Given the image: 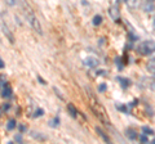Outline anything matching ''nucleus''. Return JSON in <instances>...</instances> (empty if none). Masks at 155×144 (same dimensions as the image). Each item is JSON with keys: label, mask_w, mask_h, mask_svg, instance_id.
<instances>
[{"label": "nucleus", "mask_w": 155, "mask_h": 144, "mask_svg": "<svg viewBox=\"0 0 155 144\" xmlns=\"http://www.w3.org/2000/svg\"><path fill=\"white\" fill-rule=\"evenodd\" d=\"M137 52L142 55H150L155 53V41L154 40H145L142 42H140V45L137 46Z\"/></svg>", "instance_id": "f03ea898"}, {"label": "nucleus", "mask_w": 155, "mask_h": 144, "mask_svg": "<svg viewBox=\"0 0 155 144\" xmlns=\"http://www.w3.org/2000/svg\"><path fill=\"white\" fill-rule=\"evenodd\" d=\"M11 95H12V89H11V86L5 85L4 88H2V97H3V98H9Z\"/></svg>", "instance_id": "6e6552de"}, {"label": "nucleus", "mask_w": 155, "mask_h": 144, "mask_svg": "<svg viewBox=\"0 0 155 144\" xmlns=\"http://www.w3.org/2000/svg\"><path fill=\"white\" fill-rule=\"evenodd\" d=\"M96 130H97V133H98V134H100V135H101V136H102V138H104V140H105V142H109V138H107V136H106V135H105V134H104V131H102V130H101V129H98V127H97V129H96Z\"/></svg>", "instance_id": "6ab92c4d"}, {"label": "nucleus", "mask_w": 155, "mask_h": 144, "mask_svg": "<svg viewBox=\"0 0 155 144\" xmlns=\"http://www.w3.org/2000/svg\"><path fill=\"white\" fill-rule=\"evenodd\" d=\"M43 114H44V111H43L41 108H39L35 111V113H34V117H40V116H43Z\"/></svg>", "instance_id": "a211bd4d"}, {"label": "nucleus", "mask_w": 155, "mask_h": 144, "mask_svg": "<svg viewBox=\"0 0 155 144\" xmlns=\"http://www.w3.org/2000/svg\"><path fill=\"white\" fill-rule=\"evenodd\" d=\"M67 109H69V112H70V114H71V117H74V118H76V116H78V109L72 105L71 103H69L67 104Z\"/></svg>", "instance_id": "9b49d317"}, {"label": "nucleus", "mask_w": 155, "mask_h": 144, "mask_svg": "<svg viewBox=\"0 0 155 144\" xmlns=\"http://www.w3.org/2000/svg\"><path fill=\"white\" fill-rule=\"evenodd\" d=\"M92 23H93L94 26H98V25H101V23H102V17L97 14V16H94V17H93V21H92Z\"/></svg>", "instance_id": "ddd939ff"}, {"label": "nucleus", "mask_w": 155, "mask_h": 144, "mask_svg": "<svg viewBox=\"0 0 155 144\" xmlns=\"http://www.w3.org/2000/svg\"><path fill=\"white\" fill-rule=\"evenodd\" d=\"M58 125H60V118L58 117H54L51 121V124H49V126H52V127H56V126H58Z\"/></svg>", "instance_id": "f3484780"}, {"label": "nucleus", "mask_w": 155, "mask_h": 144, "mask_svg": "<svg viewBox=\"0 0 155 144\" xmlns=\"http://www.w3.org/2000/svg\"><path fill=\"white\" fill-rule=\"evenodd\" d=\"M142 8H143V11H145V12L150 13V12H154V9H155V5L153 4V2H150V0H146V2L143 3Z\"/></svg>", "instance_id": "423d86ee"}, {"label": "nucleus", "mask_w": 155, "mask_h": 144, "mask_svg": "<svg viewBox=\"0 0 155 144\" xmlns=\"http://www.w3.org/2000/svg\"><path fill=\"white\" fill-rule=\"evenodd\" d=\"M2 30H3V33H4V35H7V36H8V39L11 40V42H13V41H14V40H13V36H12V33L8 31V28H7L5 25H4V22H2Z\"/></svg>", "instance_id": "9d476101"}, {"label": "nucleus", "mask_w": 155, "mask_h": 144, "mask_svg": "<svg viewBox=\"0 0 155 144\" xmlns=\"http://www.w3.org/2000/svg\"><path fill=\"white\" fill-rule=\"evenodd\" d=\"M116 108L120 109V111H123L124 113H128V109H127V107H125V105H122V104H116Z\"/></svg>", "instance_id": "aec40b11"}, {"label": "nucleus", "mask_w": 155, "mask_h": 144, "mask_svg": "<svg viewBox=\"0 0 155 144\" xmlns=\"http://www.w3.org/2000/svg\"><path fill=\"white\" fill-rule=\"evenodd\" d=\"M127 136L130 139V140H134L136 138H137V134H136L134 130H132V129H129V130H127Z\"/></svg>", "instance_id": "4468645a"}, {"label": "nucleus", "mask_w": 155, "mask_h": 144, "mask_svg": "<svg viewBox=\"0 0 155 144\" xmlns=\"http://www.w3.org/2000/svg\"><path fill=\"white\" fill-rule=\"evenodd\" d=\"M109 16L113 18L114 21H118L119 20V17H120V12H119V7H118V4H115V5L113 7H110L109 8Z\"/></svg>", "instance_id": "20e7f679"}, {"label": "nucleus", "mask_w": 155, "mask_h": 144, "mask_svg": "<svg viewBox=\"0 0 155 144\" xmlns=\"http://www.w3.org/2000/svg\"><path fill=\"white\" fill-rule=\"evenodd\" d=\"M14 139H16V142H18V143L22 142V136L21 135H16V138H14Z\"/></svg>", "instance_id": "5701e85b"}, {"label": "nucleus", "mask_w": 155, "mask_h": 144, "mask_svg": "<svg viewBox=\"0 0 155 144\" xmlns=\"http://www.w3.org/2000/svg\"><path fill=\"white\" fill-rule=\"evenodd\" d=\"M150 2H154V0H150Z\"/></svg>", "instance_id": "c85d7f7f"}, {"label": "nucleus", "mask_w": 155, "mask_h": 144, "mask_svg": "<svg viewBox=\"0 0 155 144\" xmlns=\"http://www.w3.org/2000/svg\"><path fill=\"white\" fill-rule=\"evenodd\" d=\"M25 14H26V20L28 21V23L31 25V27L35 30L38 33H43V31H41V26H40V22H39V20L36 18V16L34 14V12L31 11L30 8H27V9H25Z\"/></svg>", "instance_id": "7ed1b4c3"}, {"label": "nucleus", "mask_w": 155, "mask_h": 144, "mask_svg": "<svg viewBox=\"0 0 155 144\" xmlns=\"http://www.w3.org/2000/svg\"><path fill=\"white\" fill-rule=\"evenodd\" d=\"M140 140H141L142 143H147L149 140H147V138H146V134H145V135H140Z\"/></svg>", "instance_id": "4be33fe9"}, {"label": "nucleus", "mask_w": 155, "mask_h": 144, "mask_svg": "<svg viewBox=\"0 0 155 144\" xmlns=\"http://www.w3.org/2000/svg\"><path fill=\"white\" fill-rule=\"evenodd\" d=\"M84 66H87L88 68H94V67L98 66V61H97L94 57H87V58L83 61Z\"/></svg>", "instance_id": "39448f33"}, {"label": "nucleus", "mask_w": 155, "mask_h": 144, "mask_svg": "<svg viewBox=\"0 0 155 144\" xmlns=\"http://www.w3.org/2000/svg\"><path fill=\"white\" fill-rule=\"evenodd\" d=\"M5 2L9 4V5H14V4H16V0H5Z\"/></svg>", "instance_id": "b1692460"}, {"label": "nucleus", "mask_w": 155, "mask_h": 144, "mask_svg": "<svg viewBox=\"0 0 155 144\" xmlns=\"http://www.w3.org/2000/svg\"><path fill=\"white\" fill-rule=\"evenodd\" d=\"M98 92H100V93L106 92V84H100V85H98Z\"/></svg>", "instance_id": "412c9836"}, {"label": "nucleus", "mask_w": 155, "mask_h": 144, "mask_svg": "<svg viewBox=\"0 0 155 144\" xmlns=\"http://www.w3.org/2000/svg\"><path fill=\"white\" fill-rule=\"evenodd\" d=\"M14 127H16V121H14V120H9L7 122V129L8 130H13Z\"/></svg>", "instance_id": "dca6fc26"}, {"label": "nucleus", "mask_w": 155, "mask_h": 144, "mask_svg": "<svg viewBox=\"0 0 155 144\" xmlns=\"http://www.w3.org/2000/svg\"><path fill=\"white\" fill-rule=\"evenodd\" d=\"M39 81H40V83H41V84H45V81H44V80H43L41 77H39Z\"/></svg>", "instance_id": "cd10ccee"}, {"label": "nucleus", "mask_w": 155, "mask_h": 144, "mask_svg": "<svg viewBox=\"0 0 155 144\" xmlns=\"http://www.w3.org/2000/svg\"><path fill=\"white\" fill-rule=\"evenodd\" d=\"M116 81H118V83L122 85V88L123 89H127L128 86L130 85V81L128 80V79H125V77H120V76H118V77H116Z\"/></svg>", "instance_id": "0eeeda50"}, {"label": "nucleus", "mask_w": 155, "mask_h": 144, "mask_svg": "<svg viewBox=\"0 0 155 144\" xmlns=\"http://www.w3.org/2000/svg\"><path fill=\"white\" fill-rule=\"evenodd\" d=\"M0 67H2V68H4V62H3V59H0Z\"/></svg>", "instance_id": "393cba45"}, {"label": "nucleus", "mask_w": 155, "mask_h": 144, "mask_svg": "<svg viewBox=\"0 0 155 144\" xmlns=\"http://www.w3.org/2000/svg\"><path fill=\"white\" fill-rule=\"evenodd\" d=\"M142 133L146 134V135H153L154 130H153V129H150L149 126H142Z\"/></svg>", "instance_id": "2eb2a0df"}, {"label": "nucleus", "mask_w": 155, "mask_h": 144, "mask_svg": "<svg viewBox=\"0 0 155 144\" xmlns=\"http://www.w3.org/2000/svg\"><path fill=\"white\" fill-rule=\"evenodd\" d=\"M25 129H26L25 126H19V130H21V131H25Z\"/></svg>", "instance_id": "bb28decb"}, {"label": "nucleus", "mask_w": 155, "mask_h": 144, "mask_svg": "<svg viewBox=\"0 0 155 144\" xmlns=\"http://www.w3.org/2000/svg\"><path fill=\"white\" fill-rule=\"evenodd\" d=\"M146 68L149 72H151V74H155V58L154 59H150L146 64Z\"/></svg>", "instance_id": "1a4fd4ad"}, {"label": "nucleus", "mask_w": 155, "mask_h": 144, "mask_svg": "<svg viewBox=\"0 0 155 144\" xmlns=\"http://www.w3.org/2000/svg\"><path fill=\"white\" fill-rule=\"evenodd\" d=\"M91 107H92V109H93L94 114H96V116L98 117V118H100L104 124H110V120L107 118V116H106V111H105V108H104L100 103H97L94 99H92V102H91Z\"/></svg>", "instance_id": "f257e3e1"}, {"label": "nucleus", "mask_w": 155, "mask_h": 144, "mask_svg": "<svg viewBox=\"0 0 155 144\" xmlns=\"http://www.w3.org/2000/svg\"><path fill=\"white\" fill-rule=\"evenodd\" d=\"M153 28L155 30V16H154V18H153Z\"/></svg>", "instance_id": "a878e982"}, {"label": "nucleus", "mask_w": 155, "mask_h": 144, "mask_svg": "<svg viewBox=\"0 0 155 144\" xmlns=\"http://www.w3.org/2000/svg\"><path fill=\"white\" fill-rule=\"evenodd\" d=\"M127 5L132 9H137L140 5V0H127Z\"/></svg>", "instance_id": "f8f14e48"}]
</instances>
